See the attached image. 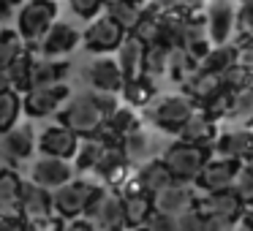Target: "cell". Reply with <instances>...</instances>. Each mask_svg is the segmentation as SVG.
I'll return each instance as SVG.
<instances>
[{"mask_svg":"<svg viewBox=\"0 0 253 231\" xmlns=\"http://www.w3.org/2000/svg\"><path fill=\"white\" fill-rule=\"evenodd\" d=\"M210 155H212V147H199V144H188V142H174L171 147L164 150L161 163L166 166L171 182L193 185V180H196V174L202 171V166L207 163Z\"/></svg>","mask_w":253,"mask_h":231,"instance_id":"6da1fadb","label":"cell"},{"mask_svg":"<svg viewBox=\"0 0 253 231\" xmlns=\"http://www.w3.org/2000/svg\"><path fill=\"white\" fill-rule=\"evenodd\" d=\"M57 22V3L55 0H25L17 14V36L25 46H39L44 33Z\"/></svg>","mask_w":253,"mask_h":231,"instance_id":"7a4b0ae2","label":"cell"},{"mask_svg":"<svg viewBox=\"0 0 253 231\" xmlns=\"http://www.w3.org/2000/svg\"><path fill=\"white\" fill-rule=\"evenodd\" d=\"M193 109H196V104H193L185 93L155 95L147 104V120L164 133H177Z\"/></svg>","mask_w":253,"mask_h":231,"instance_id":"3957f363","label":"cell"},{"mask_svg":"<svg viewBox=\"0 0 253 231\" xmlns=\"http://www.w3.org/2000/svg\"><path fill=\"white\" fill-rule=\"evenodd\" d=\"M104 188H95V182H87V180H68L66 185H60L57 191H52V212H57L60 218L71 220V218H79L90 209L93 198Z\"/></svg>","mask_w":253,"mask_h":231,"instance_id":"277c9868","label":"cell"},{"mask_svg":"<svg viewBox=\"0 0 253 231\" xmlns=\"http://www.w3.org/2000/svg\"><path fill=\"white\" fill-rule=\"evenodd\" d=\"M60 122L66 128H71V131L82 139V136H93V133L98 131L101 122H104V115H101V109L95 106L93 95L79 93V95H74V98H68L66 109H60Z\"/></svg>","mask_w":253,"mask_h":231,"instance_id":"5b68a950","label":"cell"},{"mask_svg":"<svg viewBox=\"0 0 253 231\" xmlns=\"http://www.w3.org/2000/svg\"><path fill=\"white\" fill-rule=\"evenodd\" d=\"M126 36L128 33L117 22H112L106 14H98L95 19H90V25L82 33V41H79V44H82L90 55H112V52L123 44Z\"/></svg>","mask_w":253,"mask_h":231,"instance_id":"8992f818","label":"cell"},{"mask_svg":"<svg viewBox=\"0 0 253 231\" xmlns=\"http://www.w3.org/2000/svg\"><path fill=\"white\" fill-rule=\"evenodd\" d=\"M36 153V128L30 122L22 125H11L8 131L0 133V158L6 160L8 166H22L33 158Z\"/></svg>","mask_w":253,"mask_h":231,"instance_id":"52a82bcc","label":"cell"},{"mask_svg":"<svg viewBox=\"0 0 253 231\" xmlns=\"http://www.w3.org/2000/svg\"><path fill=\"white\" fill-rule=\"evenodd\" d=\"M240 160H231V158H212L210 155L207 163L202 166V171L196 174V180H193V191L202 196V193H212V191H226V188H231V182H234L237 171H240Z\"/></svg>","mask_w":253,"mask_h":231,"instance_id":"ba28073f","label":"cell"},{"mask_svg":"<svg viewBox=\"0 0 253 231\" xmlns=\"http://www.w3.org/2000/svg\"><path fill=\"white\" fill-rule=\"evenodd\" d=\"M71 98V90L63 84H49V87H30L28 93H22V112L28 117H49L60 109L66 101Z\"/></svg>","mask_w":253,"mask_h":231,"instance_id":"9c48e42d","label":"cell"},{"mask_svg":"<svg viewBox=\"0 0 253 231\" xmlns=\"http://www.w3.org/2000/svg\"><path fill=\"white\" fill-rule=\"evenodd\" d=\"M77 169H74L71 160L63 158H49V155H41L30 163V182L44 191H57L60 185H66L68 180H74Z\"/></svg>","mask_w":253,"mask_h":231,"instance_id":"30bf717a","label":"cell"},{"mask_svg":"<svg viewBox=\"0 0 253 231\" xmlns=\"http://www.w3.org/2000/svg\"><path fill=\"white\" fill-rule=\"evenodd\" d=\"M234 14L237 3L234 0H210L207 11H204V22H207V36L210 44H231V33H234Z\"/></svg>","mask_w":253,"mask_h":231,"instance_id":"8fae6325","label":"cell"},{"mask_svg":"<svg viewBox=\"0 0 253 231\" xmlns=\"http://www.w3.org/2000/svg\"><path fill=\"white\" fill-rule=\"evenodd\" d=\"M84 215H90V223L98 226L101 231H123L126 220H123V196L112 191H101L93 198L90 209Z\"/></svg>","mask_w":253,"mask_h":231,"instance_id":"7c38bea8","label":"cell"},{"mask_svg":"<svg viewBox=\"0 0 253 231\" xmlns=\"http://www.w3.org/2000/svg\"><path fill=\"white\" fill-rule=\"evenodd\" d=\"M84 82L90 84V90H98V93H120L126 79L112 55H95L84 66Z\"/></svg>","mask_w":253,"mask_h":231,"instance_id":"4fadbf2b","label":"cell"},{"mask_svg":"<svg viewBox=\"0 0 253 231\" xmlns=\"http://www.w3.org/2000/svg\"><path fill=\"white\" fill-rule=\"evenodd\" d=\"M19 218H25L30 226H46L52 220V193L33 182H22L19 193Z\"/></svg>","mask_w":253,"mask_h":231,"instance_id":"5bb4252c","label":"cell"},{"mask_svg":"<svg viewBox=\"0 0 253 231\" xmlns=\"http://www.w3.org/2000/svg\"><path fill=\"white\" fill-rule=\"evenodd\" d=\"M82 41V33H79L74 25L68 22H52V28L44 33V38L39 41V52L41 57H49V60H60V57L71 55L74 49Z\"/></svg>","mask_w":253,"mask_h":231,"instance_id":"9a60e30c","label":"cell"},{"mask_svg":"<svg viewBox=\"0 0 253 231\" xmlns=\"http://www.w3.org/2000/svg\"><path fill=\"white\" fill-rule=\"evenodd\" d=\"M39 150L41 155H49V158H63V160H74L77 155V147H79V136L66 128L63 122H52L41 131V139L39 142Z\"/></svg>","mask_w":253,"mask_h":231,"instance_id":"2e32d148","label":"cell"},{"mask_svg":"<svg viewBox=\"0 0 253 231\" xmlns=\"http://www.w3.org/2000/svg\"><path fill=\"white\" fill-rule=\"evenodd\" d=\"M196 198H199V193L193 191V185L171 182V185H166L164 191H158L153 196V209L155 212H164V215L177 218V215H182V212H188V209L196 207Z\"/></svg>","mask_w":253,"mask_h":231,"instance_id":"e0dca14e","label":"cell"},{"mask_svg":"<svg viewBox=\"0 0 253 231\" xmlns=\"http://www.w3.org/2000/svg\"><path fill=\"white\" fill-rule=\"evenodd\" d=\"M242 207L245 204L237 198V193L231 188L226 191H212V193H202L196 198V209L204 215V218H231V220H240Z\"/></svg>","mask_w":253,"mask_h":231,"instance_id":"ac0fdd59","label":"cell"},{"mask_svg":"<svg viewBox=\"0 0 253 231\" xmlns=\"http://www.w3.org/2000/svg\"><path fill=\"white\" fill-rule=\"evenodd\" d=\"M166 185H171V177L166 171V166L161 160H144L142 169L128 177V188L123 193H147V196H155Z\"/></svg>","mask_w":253,"mask_h":231,"instance_id":"d6986e66","label":"cell"},{"mask_svg":"<svg viewBox=\"0 0 253 231\" xmlns=\"http://www.w3.org/2000/svg\"><path fill=\"white\" fill-rule=\"evenodd\" d=\"M177 136H180V142H188V144L212 147L215 136H218V122H215L212 117H207V115H204V112L196 106V109L188 115V120L180 125Z\"/></svg>","mask_w":253,"mask_h":231,"instance_id":"ffe728a7","label":"cell"},{"mask_svg":"<svg viewBox=\"0 0 253 231\" xmlns=\"http://www.w3.org/2000/svg\"><path fill=\"white\" fill-rule=\"evenodd\" d=\"M212 153H218L220 158H231L245 163L253 155V136L248 133V128H234V131H223L215 136Z\"/></svg>","mask_w":253,"mask_h":231,"instance_id":"44dd1931","label":"cell"},{"mask_svg":"<svg viewBox=\"0 0 253 231\" xmlns=\"http://www.w3.org/2000/svg\"><path fill=\"white\" fill-rule=\"evenodd\" d=\"M144 49H147V44H142V41H139L136 36H131V33H128L126 38H123V44L115 49V52H117L115 63L120 66L123 79H136V77H142Z\"/></svg>","mask_w":253,"mask_h":231,"instance_id":"7402d4cb","label":"cell"},{"mask_svg":"<svg viewBox=\"0 0 253 231\" xmlns=\"http://www.w3.org/2000/svg\"><path fill=\"white\" fill-rule=\"evenodd\" d=\"M71 74V63L68 60H49L41 57L33 60V71H30V87H49V84H63Z\"/></svg>","mask_w":253,"mask_h":231,"instance_id":"603a6c76","label":"cell"},{"mask_svg":"<svg viewBox=\"0 0 253 231\" xmlns=\"http://www.w3.org/2000/svg\"><path fill=\"white\" fill-rule=\"evenodd\" d=\"M22 180L14 169H0V218H19Z\"/></svg>","mask_w":253,"mask_h":231,"instance_id":"cb8c5ba5","label":"cell"},{"mask_svg":"<svg viewBox=\"0 0 253 231\" xmlns=\"http://www.w3.org/2000/svg\"><path fill=\"white\" fill-rule=\"evenodd\" d=\"M123 196V220L128 229H144L153 215V196L147 193H120Z\"/></svg>","mask_w":253,"mask_h":231,"instance_id":"d4e9b609","label":"cell"},{"mask_svg":"<svg viewBox=\"0 0 253 231\" xmlns=\"http://www.w3.org/2000/svg\"><path fill=\"white\" fill-rule=\"evenodd\" d=\"M120 153L128 163H139V160H150L153 155V136L144 131L142 125H136L133 131H128L126 136L120 139Z\"/></svg>","mask_w":253,"mask_h":231,"instance_id":"484cf974","label":"cell"},{"mask_svg":"<svg viewBox=\"0 0 253 231\" xmlns=\"http://www.w3.org/2000/svg\"><path fill=\"white\" fill-rule=\"evenodd\" d=\"M182 90H185V95L193 101V104L202 106L204 101H210L218 90H223V87H220V74L202 71V68H199V71L193 74L185 84H182Z\"/></svg>","mask_w":253,"mask_h":231,"instance_id":"4316f807","label":"cell"},{"mask_svg":"<svg viewBox=\"0 0 253 231\" xmlns=\"http://www.w3.org/2000/svg\"><path fill=\"white\" fill-rule=\"evenodd\" d=\"M120 93H123V98H126V106H131V109H147V104L158 95V90H155L153 79L136 77V79H126Z\"/></svg>","mask_w":253,"mask_h":231,"instance_id":"83f0119b","label":"cell"},{"mask_svg":"<svg viewBox=\"0 0 253 231\" xmlns=\"http://www.w3.org/2000/svg\"><path fill=\"white\" fill-rule=\"evenodd\" d=\"M237 63V46L234 44H215L210 46V52L202 57L199 68L202 71H212V74H223L229 66Z\"/></svg>","mask_w":253,"mask_h":231,"instance_id":"f1b7e54d","label":"cell"},{"mask_svg":"<svg viewBox=\"0 0 253 231\" xmlns=\"http://www.w3.org/2000/svg\"><path fill=\"white\" fill-rule=\"evenodd\" d=\"M33 60L36 57L30 55L28 49L25 52H19L17 55V60L11 63V66L6 68V74H8V82H11V90L14 93H28L30 90V71H33Z\"/></svg>","mask_w":253,"mask_h":231,"instance_id":"f546056e","label":"cell"},{"mask_svg":"<svg viewBox=\"0 0 253 231\" xmlns=\"http://www.w3.org/2000/svg\"><path fill=\"white\" fill-rule=\"evenodd\" d=\"M199 71V63L188 55L182 46H171L169 49V66H166V74H171V79L180 84H185L193 74Z\"/></svg>","mask_w":253,"mask_h":231,"instance_id":"4dcf8cb0","label":"cell"},{"mask_svg":"<svg viewBox=\"0 0 253 231\" xmlns=\"http://www.w3.org/2000/svg\"><path fill=\"white\" fill-rule=\"evenodd\" d=\"M144 3H120V0H106L104 6V14L112 19V22H117L126 33H131L133 25H136L139 19V11H142Z\"/></svg>","mask_w":253,"mask_h":231,"instance_id":"1f68e13d","label":"cell"},{"mask_svg":"<svg viewBox=\"0 0 253 231\" xmlns=\"http://www.w3.org/2000/svg\"><path fill=\"white\" fill-rule=\"evenodd\" d=\"M106 147H112V144L101 142L98 136H82V139H79V147H77V155H74V160H77L74 169H77V171H90Z\"/></svg>","mask_w":253,"mask_h":231,"instance_id":"d6a6232c","label":"cell"},{"mask_svg":"<svg viewBox=\"0 0 253 231\" xmlns=\"http://www.w3.org/2000/svg\"><path fill=\"white\" fill-rule=\"evenodd\" d=\"M166 66H169V46L147 44V49H144L142 77H147V79H158V77H164V74H166Z\"/></svg>","mask_w":253,"mask_h":231,"instance_id":"836d02e7","label":"cell"},{"mask_svg":"<svg viewBox=\"0 0 253 231\" xmlns=\"http://www.w3.org/2000/svg\"><path fill=\"white\" fill-rule=\"evenodd\" d=\"M136 125H139V117H136V112H133L131 106H117V109L104 120V128L112 133V136H117V139H123L128 131H133Z\"/></svg>","mask_w":253,"mask_h":231,"instance_id":"e575fe53","label":"cell"},{"mask_svg":"<svg viewBox=\"0 0 253 231\" xmlns=\"http://www.w3.org/2000/svg\"><path fill=\"white\" fill-rule=\"evenodd\" d=\"M19 112H22V95L14 93V90L0 93V133L8 131L11 125H17Z\"/></svg>","mask_w":253,"mask_h":231,"instance_id":"d590c367","label":"cell"},{"mask_svg":"<svg viewBox=\"0 0 253 231\" xmlns=\"http://www.w3.org/2000/svg\"><path fill=\"white\" fill-rule=\"evenodd\" d=\"M19 52H25V44L14 30H3L0 33V71H6L14 60H17Z\"/></svg>","mask_w":253,"mask_h":231,"instance_id":"8d00e7d4","label":"cell"},{"mask_svg":"<svg viewBox=\"0 0 253 231\" xmlns=\"http://www.w3.org/2000/svg\"><path fill=\"white\" fill-rule=\"evenodd\" d=\"M231 95H234V93H229V90H218V93H215L212 98L202 104V112H204L207 117H212L215 122L229 120V112H231Z\"/></svg>","mask_w":253,"mask_h":231,"instance_id":"74e56055","label":"cell"},{"mask_svg":"<svg viewBox=\"0 0 253 231\" xmlns=\"http://www.w3.org/2000/svg\"><path fill=\"white\" fill-rule=\"evenodd\" d=\"M251 77L253 74L248 71V68H242V66H229L223 74H220V87L223 90H229V93H237V90H245L248 84H251Z\"/></svg>","mask_w":253,"mask_h":231,"instance_id":"f35d334b","label":"cell"},{"mask_svg":"<svg viewBox=\"0 0 253 231\" xmlns=\"http://www.w3.org/2000/svg\"><path fill=\"white\" fill-rule=\"evenodd\" d=\"M253 117V90H237L231 95V112H229V120H251Z\"/></svg>","mask_w":253,"mask_h":231,"instance_id":"ab89813d","label":"cell"},{"mask_svg":"<svg viewBox=\"0 0 253 231\" xmlns=\"http://www.w3.org/2000/svg\"><path fill=\"white\" fill-rule=\"evenodd\" d=\"M231 191L237 193V198H240L242 204L253 201V174L248 171V166H245V163L240 166V171H237L234 182H231Z\"/></svg>","mask_w":253,"mask_h":231,"instance_id":"60d3db41","label":"cell"},{"mask_svg":"<svg viewBox=\"0 0 253 231\" xmlns=\"http://www.w3.org/2000/svg\"><path fill=\"white\" fill-rule=\"evenodd\" d=\"M106 0H68V8L77 14L79 19H95L98 14H104Z\"/></svg>","mask_w":253,"mask_h":231,"instance_id":"b9f144b4","label":"cell"},{"mask_svg":"<svg viewBox=\"0 0 253 231\" xmlns=\"http://www.w3.org/2000/svg\"><path fill=\"white\" fill-rule=\"evenodd\" d=\"M234 30L240 36H253V0H245V3H240V6H237Z\"/></svg>","mask_w":253,"mask_h":231,"instance_id":"7bdbcfd3","label":"cell"},{"mask_svg":"<svg viewBox=\"0 0 253 231\" xmlns=\"http://www.w3.org/2000/svg\"><path fill=\"white\" fill-rule=\"evenodd\" d=\"M177 231H204V215L196 207L177 215Z\"/></svg>","mask_w":253,"mask_h":231,"instance_id":"ee69618b","label":"cell"},{"mask_svg":"<svg viewBox=\"0 0 253 231\" xmlns=\"http://www.w3.org/2000/svg\"><path fill=\"white\" fill-rule=\"evenodd\" d=\"M144 231H177V218L153 209V215H150L147 223H144Z\"/></svg>","mask_w":253,"mask_h":231,"instance_id":"f6af8a7d","label":"cell"},{"mask_svg":"<svg viewBox=\"0 0 253 231\" xmlns=\"http://www.w3.org/2000/svg\"><path fill=\"white\" fill-rule=\"evenodd\" d=\"M90 95H93L95 106L101 109V115H104V120L112 115V112L120 106V101H117V93H98V90H90Z\"/></svg>","mask_w":253,"mask_h":231,"instance_id":"bcb514c9","label":"cell"},{"mask_svg":"<svg viewBox=\"0 0 253 231\" xmlns=\"http://www.w3.org/2000/svg\"><path fill=\"white\" fill-rule=\"evenodd\" d=\"M234 223L231 218H204V231H231Z\"/></svg>","mask_w":253,"mask_h":231,"instance_id":"7dc6e473","label":"cell"},{"mask_svg":"<svg viewBox=\"0 0 253 231\" xmlns=\"http://www.w3.org/2000/svg\"><path fill=\"white\" fill-rule=\"evenodd\" d=\"M150 6H155L161 14H169V11H182V0H147Z\"/></svg>","mask_w":253,"mask_h":231,"instance_id":"c3c4849f","label":"cell"},{"mask_svg":"<svg viewBox=\"0 0 253 231\" xmlns=\"http://www.w3.org/2000/svg\"><path fill=\"white\" fill-rule=\"evenodd\" d=\"M60 231H95V229H93V223H87V220L71 218V220H66V223L60 226Z\"/></svg>","mask_w":253,"mask_h":231,"instance_id":"681fc988","label":"cell"},{"mask_svg":"<svg viewBox=\"0 0 253 231\" xmlns=\"http://www.w3.org/2000/svg\"><path fill=\"white\" fill-rule=\"evenodd\" d=\"M14 11H17V8H14L11 3H8V0H0V25L8 22V19L14 17Z\"/></svg>","mask_w":253,"mask_h":231,"instance_id":"f907efd6","label":"cell"},{"mask_svg":"<svg viewBox=\"0 0 253 231\" xmlns=\"http://www.w3.org/2000/svg\"><path fill=\"white\" fill-rule=\"evenodd\" d=\"M204 3L207 0H182V11H204Z\"/></svg>","mask_w":253,"mask_h":231,"instance_id":"816d5d0a","label":"cell"},{"mask_svg":"<svg viewBox=\"0 0 253 231\" xmlns=\"http://www.w3.org/2000/svg\"><path fill=\"white\" fill-rule=\"evenodd\" d=\"M242 212H245V223L253 226V201H248L245 207H242Z\"/></svg>","mask_w":253,"mask_h":231,"instance_id":"f5cc1de1","label":"cell"},{"mask_svg":"<svg viewBox=\"0 0 253 231\" xmlns=\"http://www.w3.org/2000/svg\"><path fill=\"white\" fill-rule=\"evenodd\" d=\"M6 90H11V82H8L6 71H0V93H6Z\"/></svg>","mask_w":253,"mask_h":231,"instance_id":"db71d44e","label":"cell"},{"mask_svg":"<svg viewBox=\"0 0 253 231\" xmlns=\"http://www.w3.org/2000/svg\"><path fill=\"white\" fill-rule=\"evenodd\" d=\"M231 231H253V226H248L245 220H237V223H234V229H231Z\"/></svg>","mask_w":253,"mask_h":231,"instance_id":"11a10c76","label":"cell"},{"mask_svg":"<svg viewBox=\"0 0 253 231\" xmlns=\"http://www.w3.org/2000/svg\"><path fill=\"white\" fill-rule=\"evenodd\" d=\"M245 166H248V171H251V174H253V155H251V158L245 160Z\"/></svg>","mask_w":253,"mask_h":231,"instance_id":"9f6ffc18","label":"cell"},{"mask_svg":"<svg viewBox=\"0 0 253 231\" xmlns=\"http://www.w3.org/2000/svg\"><path fill=\"white\" fill-rule=\"evenodd\" d=\"M8 3H11L14 8H19V6H22V3H25V0H8Z\"/></svg>","mask_w":253,"mask_h":231,"instance_id":"6f0895ef","label":"cell"},{"mask_svg":"<svg viewBox=\"0 0 253 231\" xmlns=\"http://www.w3.org/2000/svg\"><path fill=\"white\" fill-rule=\"evenodd\" d=\"M120 3H144V0H120Z\"/></svg>","mask_w":253,"mask_h":231,"instance_id":"680465c9","label":"cell"},{"mask_svg":"<svg viewBox=\"0 0 253 231\" xmlns=\"http://www.w3.org/2000/svg\"><path fill=\"white\" fill-rule=\"evenodd\" d=\"M248 133L253 136V117H251V125H248Z\"/></svg>","mask_w":253,"mask_h":231,"instance_id":"91938a15","label":"cell"},{"mask_svg":"<svg viewBox=\"0 0 253 231\" xmlns=\"http://www.w3.org/2000/svg\"><path fill=\"white\" fill-rule=\"evenodd\" d=\"M234 3H245V0H234Z\"/></svg>","mask_w":253,"mask_h":231,"instance_id":"94428289","label":"cell"},{"mask_svg":"<svg viewBox=\"0 0 253 231\" xmlns=\"http://www.w3.org/2000/svg\"><path fill=\"white\" fill-rule=\"evenodd\" d=\"M133 231H144V229H133Z\"/></svg>","mask_w":253,"mask_h":231,"instance_id":"6125c7cd","label":"cell"},{"mask_svg":"<svg viewBox=\"0 0 253 231\" xmlns=\"http://www.w3.org/2000/svg\"><path fill=\"white\" fill-rule=\"evenodd\" d=\"M0 33H3V25H0Z\"/></svg>","mask_w":253,"mask_h":231,"instance_id":"be15d7a7","label":"cell"},{"mask_svg":"<svg viewBox=\"0 0 253 231\" xmlns=\"http://www.w3.org/2000/svg\"><path fill=\"white\" fill-rule=\"evenodd\" d=\"M0 166H3V158H0Z\"/></svg>","mask_w":253,"mask_h":231,"instance_id":"e7e4bbea","label":"cell"}]
</instances>
